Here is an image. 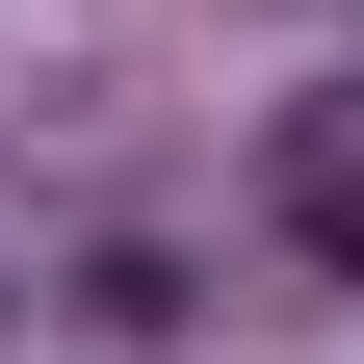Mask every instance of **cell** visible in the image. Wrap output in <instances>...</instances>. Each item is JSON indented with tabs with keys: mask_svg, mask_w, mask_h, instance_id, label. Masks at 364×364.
I'll return each instance as SVG.
<instances>
[{
	"mask_svg": "<svg viewBox=\"0 0 364 364\" xmlns=\"http://www.w3.org/2000/svg\"><path fill=\"white\" fill-rule=\"evenodd\" d=\"M260 208H287L312 260H364V105H287V156H260Z\"/></svg>",
	"mask_w": 364,
	"mask_h": 364,
	"instance_id": "6da1fadb",
	"label": "cell"
}]
</instances>
